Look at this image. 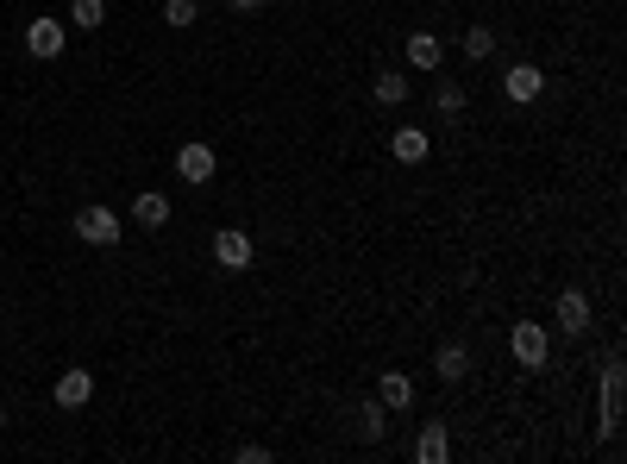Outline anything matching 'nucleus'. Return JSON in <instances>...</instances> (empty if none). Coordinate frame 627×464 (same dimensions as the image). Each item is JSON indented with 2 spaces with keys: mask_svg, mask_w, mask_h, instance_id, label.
I'll use <instances>...</instances> for the list:
<instances>
[{
  "mask_svg": "<svg viewBox=\"0 0 627 464\" xmlns=\"http://www.w3.org/2000/svg\"><path fill=\"white\" fill-rule=\"evenodd\" d=\"M0 427H7V408H0Z\"/></svg>",
  "mask_w": 627,
  "mask_h": 464,
  "instance_id": "obj_24",
  "label": "nucleus"
},
{
  "mask_svg": "<svg viewBox=\"0 0 627 464\" xmlns=\"http://www.w3.org/2000/svg\"><path fill=\"white\" fill-rule=\"evenodd\" d=\"M232 458H239V464H270V452H264V446H239Z\"/></svg>",
  "mask_w": 627,
  "mask_h": 464,
  "instance_id": "obj_22",
  "label": "nucleus"
},
{
  "mask_svg": "<svg viewBox=\"0 0 627 464\" xmlns=\"http://www.w3.org/2000/svg\"><path fill=\"white\" fill-rule=\"evenodd\" d=\"M226 7H232V13H258L264 0H226Z\"/></svg>",
  "mask_w": 627,
  "mask_h": 464,
  "instance_id": "obj_23",
  "label": "nucleus"
},
{
  "mask_svg": "<svg viewBox=\"0 0 627 464\" xmlns=\"http://www.w3.org/2000/svg\"><path fill=\"white\" fill-rule=\"evenodd\" d=\"M621 389H627L621 358H609L602 364V439H615V427H621Z\"/></svg>",
  "mask_w": 627,
  "mask_h": 464,
  "instance_id": "obj_3",
  "label": "nucleus"
},
{
  "mask_svg": "<svg viewBox=\"0 0 627 464\" xmlns=\"http://www.w3.org/2000/svg\"><path fill=\"white\" fill-rule=\"evenodd\" d=\"M195 19H201V7H195V0H164V26H176V32H189V26H195Z\"/></svg>",
  "mask_w": 627,
  "mask_h": 464,
  "instance_id": "obj_20",
  "label": "nucleus"
},
{
  "mask_svg": "<svg viewBox=\"0 0 627 464\" xmlns=\"http://www.w3.org/2000/svg\"><path fill=\"white\" fill-rule=\"evenodd\" d=\"M490 51H496V32H490V26H471V32H464V57H477V63H483Z\"/></svg>",
  "mask_w": 627,
  "mask_h": 464,
  "instance_id": "obj_21",
  "label": "nucleus"
},
{
  "mask_svg": "<svg viewBox=\"0 0 627 464\" xmlns=\"http://www.w3.org/2000/svg\"><path fill=\"white\" fill-rule=\"evenodd\" d=\"M120 232H126V220L113 214V207H101V201H88L82 214H76V239H82V245L113 251V245H120Z\"/></svg>",
  "mask_w": 627,
  "mask_h": 464,
  "instance_id": "obj_1",
  "label": "nucleus"
},
{
  "mask_svg": "<svg viewBox=\"0 0 627 464\" xmlns=\"http://www.w3.org/2000/svg\"><path fill=\"white\" fill-rule=\"evenodd\" d=\"M427 132L421 126H396V132H389V157H396V164H427Z\"/></svg>",
  "mask_w": 627,
  "mask_h": 464,
  "instance_id": "obj_10",
  "label": "nucleus"
},
{
  "mask_svg": "<svg viewBox=\"0 0 627 464\" xmlns=\"http://www.w3.org/2000/svg\"><path fill=\"white\" fill-rule=\"evenodd\" d=\"M370 95H377V107H402L408 101V76H402V69H377Z\"/></svg>",
  "mask_w": 627,
  "mask_h": 464,
  "instance_id": "obj_16",
  "label": "nucleus"
},
{
  "mask_svg": "<svg viewBox=\"0 0 627 464\" xmlns=\"http://www.w3.org/2000/svg\"><path fill=\"white\" fill-rule=\"evenodd\" d=\"M433 107L446 113V120H458V113H464V88L452 76H439V69H433Z\"/></svg>",
  "mask_w": 627,
  "mask_h": 464,
  "instance_id": "obj_17",
  "label": "nucleus"
},
{
  "mask_svg": "<svg viewBox=\"0 0 627 464\" xmlns=\"http://www.w3.org/2000/svg\"><path fill=\"white\" fill-rule=\"evenodd\" d=\"M95 396V370H63L57 377V408H88Z\"/></svg>",
  "mask_w": 627,
  "mask_h": 464,
  "instance_id": "obj_11",
  "label": "nucleus"
},
{
  "mask_svg": "<svg viewBox=\"0 0 627 464\" xmlns=\"http://www.w3.org/2000/svg\"><path fill=\"white\" fill-rule=\"evenodd\" d=\"M352 421H358V439H370V446H377V439H389V408L370 396V402H358L352 408Z\"/></svg>",
  "mask_w": 627,
  "mask_h": 464,
  "instance_id": "obj_12",
  "label": "nucleus"
},
{
  "mask_svg": "<svg viewBox=\"0 0 627 464\" xmlns=\"http://www.w3.org/2000/svg\"><path fill=\"white\" fill-rule=\"evenodd\" d=\"M508 345H515V364H521V370H546V364H552V333L540 327V320H515Z\"/></svg>",
  "mask_w": 627,
  "mask_h": 464,
  "instance_id": "obj_2",
  "label": "nucleus"
},
{
  "mask_svg": "<svg viewBox=\"0 0 627 464\" xmlns=\"http://www.w3.org/2000/svg\"><path fill=\"white\" fill-rule=\"evenodd\" d=\"M26 51H32L38 63L63 57V19H32V26H26Z\"/></svg>",
  "mask_w": 627,
  "mask_h": 464,
  "instance_id": "obj_5",
  "label": "nucleus"
},
{
  "mask_svg": "<svg viewBox=\"0 0 627 464\" xmlns=\"http://www.w3.org/2000/svg\"><path fill=\"white\" fill-rule=\"evenodd\" d=\"M464 370H471V352H464L458 339H446V345L433 352V377H439V383H458Z\"/></svg>",
  "mask_w": 627,
  "mask_h": 464,
  "instance_id": "obj_13",
  "label": "nucleus"
},
{
  "mask_svg": "<svg viewBox=\"0 0 627 464\" xmlns=\"http://www.w3.org/2000/svg\"><path fill=\"white\" fill-rule=\"evenodd\" d=\"M377 402H383L389 414L414 408V377H408V370H383V377H377Z\"/></svg>",
  "mask_w": 627,
  "mask_h": 464,
  "instance_id": "obj_9",
  "label": "nucleus"
},
{
  "mask_svg": "<svg viewBox=\"0 0 627 464\" xmlns=\"http://www.w3.org/2000/svg\"><path fill=\"white\" fill-rule=\"evenodd\" d=\"M439 57H446V51H439L433 32H414V38H408V63H414V69H439Z\"/></svg>",
  "mask_w": 627,
  "mask_h": 464,
  "instance_id": "obj_18",
  "label": "nucleus"
},
{
  "mask_svg": "<svg viewBox=\"0 0 627 464\" xmlns=\"http://www.w3.org/2000/svg\"><path fill=\"white\" fill-rule=\"evenodd\" d=\"M69 26H82V32L107 26V0H69Z\"/></svg>",
  "mask_w": 627,
  "mask_h": 464,
  "instance_id": "obj_19",
  "label": "nucleus"
},
{
  "mask_svg": "<svg viewBox=\"0 0 627 464\" xmlns=\"http://www.w3.org/2000/svg\"><path fill=\"white\" fill-rule=\"evenodd\" d=\"M214 264H220V270H251V232L220 226V232H214Z\"/></svg>",
  "mask_w": 627,
  "mask_h": 464,
  "instance_id": "obj_4",
  "label": "nucleus"
},
{
  "mask_svg": "<svg viewBox=\"0 0 627 464\" xmlns=\"http://www.w3.org/2000/svg\"><path fill=\"white\" fill-rule=\"evenodd\" d=\"M176 176L189 182V189L214 182V151H207V145H182V151H176Z\"/></svg>",
  "mask_w": 627,
  "mask_h": 464,
  "instance_id": "obj_7",
  "label": "nucleus"
},
{
  "mask_svg": "<svg viewBox=\"0 0 627 464\" xmlns=\"http://www.w3.org/2000/svg\"><path fill=\"white\" fill-rule=\"evenodd\" d=\"M552 314H559V333H571V339H577V333H590V295H584V289H565Z\"/></svg>",
  "mask_w": 627,
  "mask_h": 464,
  "instance_id": "obj_8",
  "label": "nucleus"
},
{
  "mask_svg": "<svg viewBox=\"0 0 627 464\" xmlns=\"http://www.w3.org/2000/svg\"><path fill=\"white\" fill-rule=\"evenodd\" d=\"M446 452H452V433H446V421H427V427H421V439H414V458H421V464H439Z\"/></svg>",
  "mask_w": 627,
  "mask_h": 464,
  "instance_id": "obj_15",
  "label": "nucleus"
},
{
  "mask_svg": "<svg viewBox=\"0 0 627 464\" xmlns=\"http://www.w3.org/2000/svg\"><path fill=\"white\" fill-rule=\"evenodd\" d=\"M132 220L145 226V232H157V226H170V195H157V189H145L132 201Z\"/></svg>",
  "mask_w": 627,
  "mask_h": 464,
  "instance_id": "obj_14",
  "label": "nucleus"
},
{
  "mask_svg": "<svg viewBox=\"0 0 627 464\" xmlns=\"http://www.w3.org/2000/svg\"><path fill=\"white\" fill-rule=\"evenodd\" d=\"M502 95H508V101H540V95H546V69L515 63V69L502 76Z\"/></svg>",
  "mask_w": 627,
  "mask_h": 464,
  "instance_id": "obj_6",
  "label": "nucleus"
}]
</instances>
